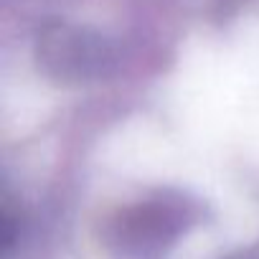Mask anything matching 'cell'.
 <instances>
[{
	"instance_id": "obj_1",
	"label": "cell",
	"mask_w": 259,
	"mask_h": 259,
	"mask_svg": "<svg viewBox=\"0 0 259 259\" xmlns=\"http://www.w3.org/2000/svg\"><path fill=\"white\" fill-rule=\"evenodd\" d=\"M38 69L56 84H92L107 79L117 69L114 44L94 28L46 21L33 44Z\"/></svg>"
},
{
	"instance_id": "obj_2",
	"label": "cell",
	"mask_w": 259,
	"mask_h": 259,
	"mask_svg": "<svg viewBox=\"0 0 259 259\" xmlns=\"http://www.w3.org/2000/svg\"><path fill=\"white\" fill-rule=\"evenodd\" d=\"M201 216L196 201L181 193H158L119 213L114 221V244L130 256H158L165 246L176 244Z\"/></svg>"
}]
</instances>
